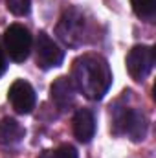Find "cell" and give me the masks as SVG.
<instances>
[{"label":"cell","mask_w":156,"mask_h":158,"mask_svg":"<svg viewBox=\"0 0 156 158\" xmlns=\"http://www.w3.org/2000/svg\"><path fill=\"white\" fill-rule=\"evenodd\" d=\"M39 158H53V151H42Z\"/></svg>","instance_id":"15"},{"label":"cell","mask_w":156,"mask_h":158,"mask_svg":"<svg viewBox=\"0 0 156 158\" xmlns=\"http://www.w3.org/2000/svg\"><path fill=\"white\" fill-rule=\"evenodd\" d=\"M6 72V57H4V50L0 46V76Z\"/></svg>","instance_id":"14"},{"label":"cell","mask_w":156,"mask_h":158,"mask_svg":"<svg viewBox=\"0 0 156 158\" xmlns=\"http://www.w3.org/2000/svg\"><path fill=\"white\" fill-rule=\"evenodd\" d=\"M112 132L125 134L132 142H142L147 134V119L143 112L132 107H119L112 112Z\"/></svg>","instance_id":"2"},{"label":"cell","mask_w":156,"mask_h":158,"mask_svg":"<svg viewBox=\"0 0 156 158\" xmlns=\"http://www.w3.org/2000/svg\"><path fill=\"white\" fill-rule=\"evenodd\" d=\"M50 98L59 110H68L76 99V86L70 77H57L50 86Z\"/></svg>","instance_id":"8"},{"label":"cell","mask_w":156,"mask_h":158,"mask_svg":"<svg viewBox=\"0 0 156 158\" xmlns=\"http://www.w3.org/2000/svg\"><path fill=\"white\" fill-rule=\"evenodd\" d=\"M4 44H6L7 55L15 63H24L30 57L33 39H31V33L28 28H24L20 24H11L4 33Z\"/></svg>","instance_id":"4"},{"label":"cell","mask_w":156,"mask_h":158,"mask_svg":"<svg viewBox=\"0 0 156 158\" xmlns=\"http://www.w3.org/2000/svg\"><path fill=\"white\" fill-rule=\"evenodd\" d=\"M74 134L81 143H88L96 134V118L88 109H79L74 116Z\"/></svg>","instance_id":"9"},{"label":"cell","mask_w":156,"mask_h":158,"mask_svg":"<svg viewBox=\"0 0 156 158\" xmlns=\"http://www.w3.org/2000/svg\"><path fill=\"white\" fill-rule=\"evenodd\" d=\"M134 13L143 20H153L156 15V0H130Z\"/></svg>","instance_id":"11"},{"label":"cell","mask_w":156,"mask_h":158,"mask_svg":"<svg viewBox=\"0 0 156 158\" xmlns=\"http://www.w3.org/2000/svg\"><path fill=\"white\" fill-rule=\"evenodd\" d=\"M154 50L151 46H134L127 55V70L134 81H143L153 72Z\"/></svg>","instance_id":"5"},{"label":"cell","mask_w":156,"mask_h":158,"mask_svg":"<svg viewBox=\"0 0 156 158\" xmlns=\"http://www.w3.org/2000/svg\"><path fill=\"white\" fill-rule=\"evenodd\" d=\"M53 158H77V151L74 145H61L53 151Z\"/></svg>","instance_id":"13"},{"label":"cell","mask_w":156,"mask_h":158,"mask_svg":"<svg viewBox=\"0 0 156 158\" xmlns=\"http://www.w3.org/2000/svg\"><path fill=\"white\" fill-rule=\"evenodd\" d=\"M26 131L13 118H4L0 121V143L2 145H17L22 142Z\"/></svg>","instance_id":"10"},{"label":"cell","mask_w":156,"mask_h":158,"mask_svg":"<svg viewBox=\"0 0 156 158\" xmlns=\"http://www.w3.org/2000/svg\"><path fill=\"white\" fill-rule=\"evenodd\" d=\"M7 98H9L11 107L18 114H30L35 109V103H37V96H35L33 86L24 79H17L9 86Z\"/></svg>","instance_id":"7"},{"label":"cell","mask_w":156,"mask_h":158,"mask_svg":"<svg viewBox=\"0 0 156 158\" xmlns=\"http://www.w3.org/2000/svg\"><path fill=\"white\" fill-rule=\"evenodd\" d=\"M64 59V52L50 39V35H46L44 31H40L35 40V61L42 70H50V68H57L61 66Z\"/></svg>","instance_id":"6"},{"label":"cell","mask_w":156,"mask_h":158,"mask_svg":"<svg viewBox=\"0 0 156 158\" xmlns=\"http://www.w3.org/2000/svg\"><path fill=\"white\" fill-rule=\"evenodd\" d=\"M70 79L84 98L97 101L109 92L112 85V72L105 57L84 53L74 61Z\"/></svg>","instance_id":"1"},{"label":"cell","mask_w":156,"mask_h":158,"mask_svg":"<svg viewBox=\"0 0 156 158\" xmlns=\"http://www.w3.org/2000/svg\"><path fill=\"white\" fill-rule=\"evenodd\" d=\"M6 4H7V9L17 17L28 15L31 7V0H6Z\"/></svg>","instance_id":"12"},{"label":"cell","mask_w":156,"mask_h":158,"mask_svg":"<svg viewBox=\"0 0 156 158\" xmlns=\"http://www.w3.org/2000/svg\"><path fill=\"white\" fill-rule=\"evenodd\" d=\"M55 33L66 46H72V48L81 46L84 40V33H86V20L83 13L77 11L76 7L64 11L55 28Z\"/></svg>","instance_id":"3"}]
</instances>
